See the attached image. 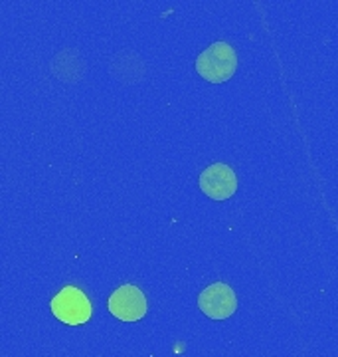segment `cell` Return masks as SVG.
Returning a JSON list of instances; mask_svg holds the SVG:
<instances>
[{"instance_id":"cell-3","label":"cell","mask_w":338,"mask_h":357,"mask_svg":"<svg viewBox=\"0 0 338 357\" xmlns=\"http://www.w3.org/2000/svg\"><path fill=\"white\" fill-rule=\"evenodd\" d=\"M109 312L121 321H138L145 318L149 304L145 294L135 284H123L109 296Z\"/></svg>"},{"instance_id":"cell-2","label":"cell","mask_w":338,"mask_h":357,"mask_svg":"<svg viewBox=\"0 0 338 357\" xmlns=\"http://www.w3.org/2000/svg\"><path fill=\"white\" fill-rule=\"evenodd\" d=\"M51 314L65 326H83L93 316V307L86 294L75 286H65L51 300Z\"/></svg>"},{"instance_id":"cell-4","label":"cell","mask_w":338,"mask_h":357,"mask_svg":"<svg viewBox=\"0 0 338 357\" xmlns=\"http://www.w3.org/2000/svg\"><path fill=\"white\" fill-rule=\"evenodd\" d=\"M202 192L214 201H227L238 191V177L234 169L225 163H214L200 173Z\"/></svg>"},{"instance_id":"cell-5","label":"cell","mask_w":338,"mask_h":357,"mask_svg":"<svg viewBox=\"0 0 338 357\" xmlns=\"http://www.w3.org/2000/svg\"><path fill=\"white\" fill-rule=\"evenodd\" d=\"M198 307L208 318L227 319L238 310V298L227 284L214 282L208 288H204L198 296Z\"/></svg>"},{"instance_id":"cell-1","label":"cell","mask_w":338,"mask_h":357,"mask_svg":"<svg viewBox=\"0 0 338 357\" xmlns=\"http://www.w3.org/2000/svg\"><path fill=\"white\" fill-rule=\"evenodd\" d=\"M238 54L227 42H214L196 58V72L206 82L222 84L236 74Z\"/></svg>"}]
</instances>
